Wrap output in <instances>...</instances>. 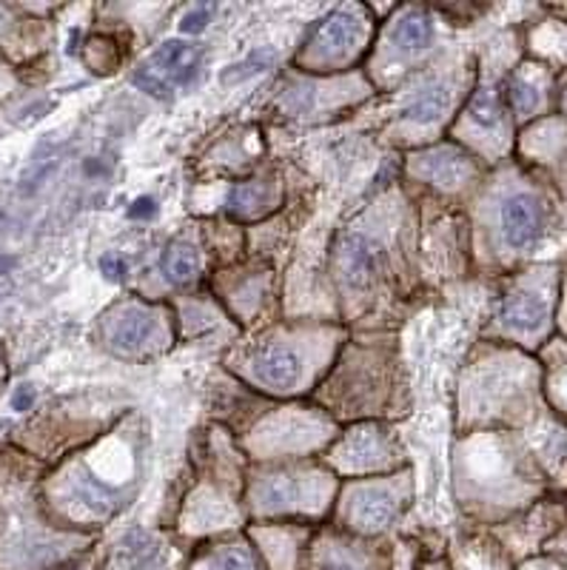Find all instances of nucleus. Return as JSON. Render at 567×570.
<instances>
[{"label": "nucleus", "mask_w": 567, "mask_h": 570, "mask_svg": "<svg viewBox=\"0 0 567 570\" xmlns=\"http://www.w3.org/2000/svg\"><path fill=\"white\" fill-rule=\"evenodd\" d=\"M457 473L468 511L488 522H508L554 491L522 436L510 431H471L459 445Z\"/></svg>", "instance_id": "nucleus-1"}, {"label": "nucleus", "mask_w": 567, "mask_h": 570, "mask_svg": "<svg viewBox=\"0 0 567 570\" xmlns=\"http://www.w3.org/2000/svg\"><path fill=\"white\" fill-rule=\"evenodd\" d=\"M462 409L479 431L525 428L541 409V363L528 351L490 348L468 368L462 385Z\"/></svg>", "instance_id": "nucleus-2"}, {"label": "nucleus", "mask_w": 567, "mask_h": 570, "mask_svg": "<svg viewBox=\"0 0 567 570\" xmlns=\"http://www.w3.org/2000/svg\"><path fill=\"white\" fill-rule=\"evenodd\" d=\"M556 223V191L519 169L505 171L493 188L490 232L505 259H525L548 240Z\"/></svg>", "instance_id": "nucleus-3"}, {"label": "nucleus", "mask_w": 567, "mask_h": 570, "mask_svg": "<svg viewBox=\"0 0 567 570\" xmlns=\"http://www.w3.org/2000/svg\"><path fill=\"white\" fill-rule=\"evenodd\" d=\"M561 268L556 263L530 266L510 279L493 320V337L536 354L554 340L559 312Z\"/></svg>", "instance_id": "nucleus-4"}, {"label": "nucleus", "mask_w": 567, "mask_h": 570, "mask_svg": "<svg viewBox=\"0 0 567 570\" xmlns=\"http://www.w3.org/2000/svg\"><path fill=\"white\" fill-rule=\"evenodd\" d=\"M331 497L334 480L320 468H280L260 473L248 491L252 513L260 522L323 517Z\"/></svg>", "instance_id": "nucleus-5"}, {"label": "nucleus", "mask_w": 567, "mask_h": 570, "mask_svg": "<svg viewBox=\"0 0 567 570\" xmlns=\"http://www.w3.org/2000/svg\"><path fill=\"white\" fill-rule=\"evenodd\" d=\"M314 340L271 337L239 365V374L271 394H297L314 371Z\"/></svg>", "instance_id": "nucleus-6"}, {"label": "nucleus", "mask_w": 567, "mask_h": 570, "mask_svg": "<svg viewBox=\"0 0 567 570\" xmlns=\"http://www.w3.org/2000/svg\"><path fill=\"white\" fill-rule=\"evenodd\" d=\"M505 78L479 83L457 126V137H462L477 155L490 163L502 160L514 142V115L505 98Z\"/></svg>", "instance_id": "nucleus-7"}, {"label": "nucleus", "mask_w": 567, "mask_h": 570, "mask_svg": "<svg viewBox=\"0 0 567 570\" xmlns=\"http://www.w3.org/2000/svg\"><path fill=\"white\" fill-rule=\"evenodd\" d=\"M411 497L405 473L388 480L354 482L340 499V522L356 537H380L402 517Z\"/></svg>", "instance_id": "nucleus-8"}, {"label": "nucleus", "mask_w": 567, "mask_h": 570, "mask_svg": "<svg viewBox=\"0 0 567 570\" xmlns=\"http://www.w3.org/2000/svg\"><path fill=\"white\" fill-rule=\"evenodd\" d=\"M371 40V18H365V9L349 3L340 7L320 23L305 49L300 52V63L314 71L345 69L362 55V49Z\"/></svg>", "instance_id": "nucleus-9"}, {"label": "nucleus", "mask_w": 567, "mask_h": 570, "mask_svg": "<svg viewBox=\"0 0 567 570\" xmlns=\"http://www.w3.org/2000/svg\"><path fill=\"white\" fill-rule=\"evenodd\" d=\"M331 420L311 409H283L265 416L254 434L248 436V448L254 456H297L311 454L323 448L331 436Z\"/></svg>", "instance_id": "nucleus-10"}, {"label": "nucleus", "mask_w": 567, "mask_h": 570, "mask_svg": "<svg viewBox=\"0 0 567 570\" xmlns=\"http://www.w3.org/2000/svg\"><path fill=\"white\" fill-rule=\"evenodd\" d=\"M168 314L157 305L126 303L115 312V317L106 320L104 334L111 351L131 360H146V356L160 354L172 340L168 328Z\"/></svg>", "instance_id": "nucleus-11"}, {"label": "nucleus", "mask_w": 567, "mask_h": 570, "mask_svg": "<svg viewBox=\"0 0 567 570\" xmlns=\"http://www.w3.org/2000/svg\"><path fill=\"white\" fill-rule=\"evenodd\" d=\"M206 63V49L186 40H166L146 63L137 69L135 83L151 98L168 100L177 89L197 83Z\"/></svg>", "instance_id": "nucleus-12"}, {"label": "nucleus", "mask_w": 567, "mask_h": 570, "mask_svg": "<svg viewBox=\"0 0 567 570\" xmlns=\"http://www.w3.org/2000/svg\"><path fill=\"white\" fill-rule=\"evenodd\" d=\"M556 75L550 66L536 63V60L525 58L522 63H516L505 78V98H508V109L514 115V124L534 126L545 117L556 111Z\"/></svg>", "instance_id": "nucleus-13"}, {"label": "nucleus", "mask_w": 567, "mask_h": 570, "mask_svg": "<svg viewBox=\"0 0 567 570\" xmlns=\"http://www.w3.org/2000/svg\"><path fill=\"white\" fill-rule=\"evenodd\" d=\"M519 151L539 180L567 197V117L550 115L528 126L519 137Z\"/></svg>", "instance_id": "nucleus-14"}, {"label": "nucleus", "mask_w": 567, "mask_h": 570, "mask_svg": "<svg viewBox=\"0 0 567 570\" xmlns=\"http://www.w3.org/2000/svg\"><path fill=\"white\" fill-rule=\"evenodd\" d=\"M393 460H397V442L388 428L374 425V422L351 428L349 434L329 451V465L336 473H349V476L391 471Z\"/></svg>", "instance_id": "nucleus-15"}, {"label": "nucleus", "mask_w": 567, "mask_h": 570, "mask_svg": "<svg viewBox=\"0 0 567 570\" xmlns=\"http://www.w3.org/2000/svg\"><path fill=\"white\" fill-rule=\"evenodd\" d=\"M522 440L554 491H567V422L545 405L528 425Z\"/></svg>", "instance_id": "nucleus-16"}, {"label": "nucleus", "mask_w": 567, "mask_h": 570, "mask_svg": "<svg viewBox=\"0 0 567 570\" xmlns=\"http://www.w3.org/2000/svg\"><path fill=\"white\" fill-rule=\"evenodd\" d=\"M408 171L417 180L437 186L439 191H462L477 180L479 166L473 155L457 149V146H433V149L411 155Z\"/></svg>", "instance_id": "nucleus-17"}, {"label": "nucleus", "mask_w": 567, "mask_h": 570, "mask_svg": "<svg viewBox=\"0 0 567 570\" xmlns=\"http://www.w3.org/2000/svg\"><path fill=\"white\" fill-rule=\"evenodd\" d=\"M257 548L265 570H303L305 551L311 544V531L291 522H260L248 533Z\"/></svg>", "instance_id": "nucleus-18"}, {"label": "nucleus", "mask_w": 567, "mask_h": 570, "mask_svg": "<svg viewBox=\"0 0 567 570\" xmlns=\"http://www.w3.org/2000/svg\"><path fill=\"white\" fill-rule=\"evenodd\" d=\"M104 570H180L177 551L163 537L129 531L111 548Z\"/></svg>", "instance_id": "nucleus-19"}, {"label": "nucleus", "mask_w": 567, "mask_h": 570, "mask_svg": "<svg viewBox=\"0 0 567 570\" xmlns=\"http://www.w3.org/2000/svg\"><path fill=\"white\" fill-rule=\"evenodd\" d=\"M377 266H380V246L371 234L349 232L342 237L336 246V272L342 283L354 292H362L374 279Z\"/></svg>", "instance_id": "nucleus-20"}, {"label": "nucleus", "mask_w": 567, "mask_h": 570, "mask_svg": "<svg viewBox=\"0 0 567 570\" xmlns=\"http://www.w3.org/2000/svg\"><path fill=\"white\" fill-rule=\"evenodd\" d=\"M388 52L397 60H411L428 52L433 43V20L422 7L402 9L400 18H393V27L385 35Z\"/></svg>", "instance_id": "nucleus-21"}, {"label": "nucleus", "mask_w": 567, "mask_h": 570, "mask_svg": "<svg viewBox=\"0 0 567 570\" xmlns=\"http://www.w3.org/2000/svg\"><path fill=\"white\" fill-rule=\"evenodd\" d=\"M183 570H265L252 539L232 537L206 544L194 553Z\"/></svg>", "instance_id": "nucleus-22"}, {"label": "nucleus", "mask_w": 567, "mask_h": 570, "mask_svg": "<svg viewBox=\"0 0 567 570\" xmlns=\"http://www.w3.org/2000/svg\"><path fill=\"white\" fill-rule=\"evenodd\" d=\"M541 396L559 420L567 422V340L554 337L541 348Z\"/></svg>", "instance_id": "nucleus-23"}, {"label": "nucleus", "mask_w": 567, "mask_h": 570, "mask_svg": "<svg viewBox=\"0 0 567 570\" xmlns=\"http://www.w3.org/2000/svg\"><path fill=\"white\" fill-rule=\"evenodd\" d=\"M453 104H457V83L453 80H437V83L426 86V89L419 91L413 104L408 106L402 120L405 126H417V129H433L451 115Z\"/></svg>", "instance_id": "nucleus-24"}, {"label": "nucleus", "mask_w": 567, "mask_h": 570, "mask_svg": "<svg viewBox=\"0 0 567 570\" xmlns=\"http://www.w3.org/2000/svg\"><path fill=\"white\" fill-rule=\"evenodd\" d=\"M451 570H516V562L497 537H468L451 553Z\"/></svg>", "instance_id": "nucleus-25"}, {"label": "nucleus", "mask_w": 567, "mask_h": 570, "mask_svg": "<svg viewBox=\"0 0 567 570\" xmlns=\"http://www.w3.org/2000/svg\"><path fill=\"white\" fill-rule=\"evenodd\" d=\"M528 58L536 63H545L559 75L567 69V20L541 18L528 32Z\"/></svg>", "instance_id": "nucleus-26"}, {"label": "nucleus", "mask_w": 567, "mask_h": 570, "mask_svg": "<svg viewBox=\"0 0 567 570\" xmlns=\"http://www.w3.org/2000/svg\"><path fill=\"white\" fill-rule=\"evenodd\" d=\"M311 570H380L377 559L354 542L345 539H323L311 553Z\"/></svg>", "instance_id": "nucleus-27"}, {"label": "nucleus", "mask_w": 567, "mask_h": 570, "mask_svg": "<svg viewBox=\"0 0 567 570\" xmlns=\"http://www.w3.org/2000/svg\"><path fill=\"white\" fill-rule=\"evenodd\" d=\"M163 274L172 285H192L194 279L201 277V252L192 240L180 237L166 248L163 257Z\"/></svg>", "instance_id": "nucleus-28"}, {"label": "nucleus", "mask_w": 567, "mask_h": 570, "mask_svg": "<svg viewBox=\"0 0 567 570\" xmlns=\"http://www.w3.org/2000/svg\"><path fill=\"white\" fill-rule=\"evenodd\" d=\"M228 203H232V212L239 214V217H263L277 203V186L271 180L243 183V186H234Z\"/></svg>", "instance_id": "nucleus-29"}, {"label": "nucleus", "mask_w": 567, "mask_h": 570, "mask_svg": "<svg viewBox=\"0 0 567 570\" xmlns=\"http://www.w3.org/2000/svg\"><path fill=\"white\" fill-rule=\"evenodd\" d=\"M271 58H274V55H271L268 49H260V52L248 55V58L239 60L237 66H232V69L223 75V83H237V80L248 78V75H260V71L268 69Z\"/></svg>", "instance_id": "nucleus-30"}, {"label": "nucleus", "mask_w": 567, "mask_h": 570, "mask_svg": "<svg viewBox=\"0 0 567 570\" xmlns=\"http://www.w3.org/2000/svg\"><path fill=\"white\" fill-rule=\"evenodd\" d=\"M212 14H214V7H206V3H201V7H192L186 12V18H183L180 29L186 35L203 32V29L208 27V20H212Z\"/></svg>", "instance_id": "nucleus-31"}, {"label": "nucleus", "mask_w": 567, "mask_h": 570, "mask_svg": "<svg viewBox=\"0 0 567 570\" xmlns=\"http://www.w3.org/2000/svg\"><path fill=\"white\" fill-rule=\"evenodd\" d=\"M516 570H567V562L561 557H556V553L545 551L539 557H530L525 562H519Z\"/></svg>", "instance_id": "nucleus-32"}, {"label": "nucleus", "mask_w": 567, "mask_h": 570, "mask_svg": "<svg viewBox=\"0 0 567 570\" xmlns=\"http://www.w3.org/2000/svg\"><path fill=\"white\" fill-rule=\"evenodd\" d=\"M556 331H559V337H565V340H567V266L561 268L559 312H556Z\"/></svg>", "instance_id": "nucleus-33"}, {"label": "nucleus", "mask_w": 567, "mask_h": 570, "mask_svg": "<svg viewBox=\"0 0 567 570\" xmlns=\"http://www.w3.org/2000/svg\"><path fill=\"white\" fill-rule=\"evenodd\" d=\"M100 268H104V274L109 279H126V274H129V266H126V259L117 257V254H106L104 259H100Z\"/></svg>", "instance_id": "nucleus-34"}, {"label": "nucleus", "mask_w": 567, "mask_h": 570, "mask_svg": "<svg viewBox=\"0 0 567 570\" xmlns=\"http://www.w3.org/2000/svg\"><path fill=\"white\" fill-rule=\"evenodd\" d=\"M556 115L567 117V69L559 71V80H556Z\"/></svg>", "instance_id": "nucleus-35"}, {"label": "nucleus", "mask_w": 567, "mask_h": 570, "mask_svg": "<svg viewBox=\"0 0 567 570\" xmlns=\"http://www.w3.org/2000/svg\"><path fill=\"white\" fill-rule=\"evenodd\" d=\"M155 212H157V206L151 197H140V200H135V206H131V217H140V220L151 217Z\"/></svg>", "instance_id": "nucleus-36"}, {"label": "nucleus", "mask_w": 567, "mask_h": 570, "mask_svg": "<svg viewBox=\"0 0 567 570\" xmlns=\"http://www.w3.org/2000/svg\"><path fill=\"white\" fill-rule=\"evenodd\" d=\"M545 551L556 553V557H561L567 562V528H565V531H559V537H556L554 542H550L548 548H545Z\"/></svg>", "instance_id": "nucleus-37"}, {"label": "nucleus", "mask_w": 567, "mask_h": 570, "mask_svg": "<svg viewBox=\"0 0 567 570\" xmlns=\"http://www.w3.org/2000/svg\"><path fill=\"white\" fill-rule=\"evenodd\" d=\"M35 400V391L32 389H20L18 396H14V409H29Z\"/></svg>", "instance_id": "nucleus-38"}, {"label": "nucleus", "mask_w": 567, "mask_h": 570, "mask_svg": "<svg viewBox=\"0 0 567 570\" xmlns=\"http://www.w3.org/2000/svg\"><path fill=\"white\" fill-rule=\"evenodd\" d=\"M69 570H95V562H91V557H84V559H80V562L71 564Z\"/></svg>", "instance_id": "nucleus-39"}, {"label": "nucleus", "mask_w": 567, "mask_h": 570, "mask_svg": "<svg viewBox=\"0 0 567 570\" xmlns=\"http://www.w3.org/2000/svg\"><path fill=\"white\" fill-rule=\"evenodd\" d=\"M550 14H556V18L567 20V3H554V7H548Z\"/></svg>", "instance_id": "nucleus-40"}, {"label": "nucleus", "mask_w": 567, "mask_h": 570, "mask_svg": "<svg viewBox=\"0 0 567 570\" xmlns=\"http://www.w3.org/2000/svg\"><path fill=\"white\" fill-rule=\"evenodd\" d=\"M422 570H451V568H448V562H433V564H426Z\"/></svg>", "instance_id": "nucleus-41"}]
</instances>
